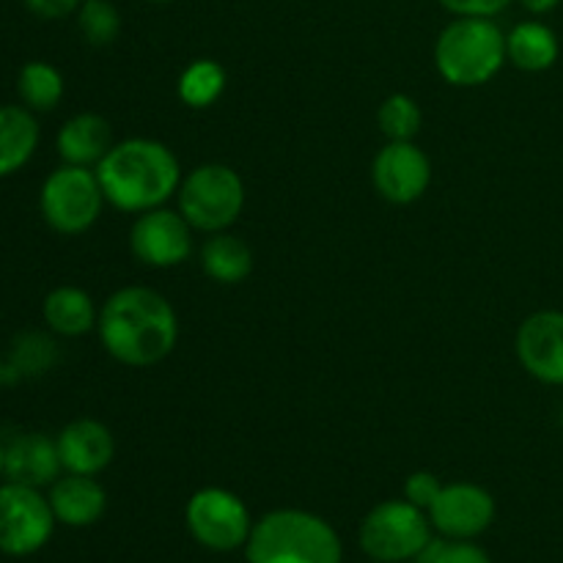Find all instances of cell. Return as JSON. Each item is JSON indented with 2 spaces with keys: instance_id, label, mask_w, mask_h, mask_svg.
<instances>
[{
  "instance_id": "1",
  "label": "cell",
  "mask_w": 563,
  "mask_h": 563,
  "mask_svg": "<svg viewBox=\"0 0 563 563\" xmlns=\"http://www.w3.org/2000/svg\"><path fill=\"white\" fill-rule=\"evenodd\" d=\"M97 330L110 357L124 366L146 368L174 352L179 339V319L174 306L159 291L146 286H126L104 302Z\"/></svg>"
},
{
  "instance_id": "2",
  "label": "cell",
  "mask_w": 563,
  "mask_h": 563,
  "mask_svg": "<svg viewBox=\"0 0 563 563\" xmlns=\"http://www.w3.org/2000/svg\"><path fill=\"white\" fill-rule=\"evenodd\" d=\"M104 201L121 212L157 209L179 190V159L165 143L152 137H132L115 143L97 165Z\"/></svg>"
},
{
  "instance_id": "3",
  "label": "cell",
  "mask_w": 563,
  "mask_h": 563,
  "mask_svg": "<svg viewBox=\"0 0 563 563\" xmlns=\"http://www.w3.org/2000/svg\"><path fill=\"white\" fill-rule=\"evenodd\" d=\"M341 559L339 533L311 511H269L247 539V563H341Z\"/></svg>"
},
{
  "instance_id": "4",
  "label": "cell",
  "mask_w": 563,
  "mask_h": 563,
  "mask_svg": "<svg viewBox=\"0 0 563 563\" xmlns=\"http://www.w3.org/2000/svg\"><path fill=\"white\" fill-rule=\"evenodd\" d=\"M506 60V36L489 16H456L434 44L438 71L445 82L460 88L484 86Z\"/></svg>"
},
{
  "instance_id": "5",
  "label": "cell",
  "mask_w": 563,
  "mask_h": 563,
  "mask_svg": "<svg viewBox=\"0 0 563 563\" xmlns=\"http://www.w3.org/2000/svg\"><path fill=\"white\" fill-rule=\"evenodd\" d=\"M245 207V181L223 163L198 165L179 185V212L198 231H225Z\"/></svg>"
},
{
  "instance_id": "6",
  "label": "cell",
  "mask_w": 563,
  "mask_h": 563,
  "mask_svg": "<svg viewBox=\"0 0 563 563\" xmlns=\"http://www.w3.org/2000/svg\"><path fill=\"white\" fill-rule=\"evenodd\" d=\"M104 192L97 170L82 165H60L44 179L38 192V209L47 225L58 234L75 236L91 229L102 214Z\"/></svg>"
},
{
  "instance_id": "7",
  "label": "cell",
  "mask_w": 563,
  "mask_h": 563,
  "mask_svg": "<svg viewBox=\"0 0 563 563\" xmlns=\"http://www.w3.org/2000/svg\"><path fill=\"white\" fill-rule=\"evenodd\" d=\"M432 539V520L410 500L374 506L361 526V548L379 563L412 561Z\"/></svg>"
},
{
  "instance_id": "8",
  "label": "cell",
  "mask_w": 563,
  "mask_h": 563,
  "mask_svg": "<svg viewBox=\"0 0 563 563\" xmlns=\"http://www.w3.org/2000/svg\"><path fill=\"white\" fill-rule=\"evenodd\" d=\"M55 522L49 498L36 487L0 484V553L11 559L38 553L53 537Z\"/></svg>"
},
{
  "instance_id": "9",
  "label": "cell",
  "mask_w": 563,
  "mask_h": 563,
  "mask_svg": "<svg viewBox=\"0 0 563 563\" xmlns=\"http://www.w3.org/2000/svg\"><path fill=\"white\" fill-rule=\"evenodd\" d=\"M185 520L192 539L218 553H231L247 544L253 531L247 506L234 493L220 487L198 489L187 504Z\"/></svg>"
},
{
  "instance_id": "10",
  "label": "cell",
  "mask_w": 563,
  "mask_h": 563,
  "mask_svg": "<svg viewBox=\"0 0 563 563\" xmlns=\"http://www.w3.org/2000/svg\"><path fill=\"white\" fill-rule=\"evenodd\" d=\"M132 253L148 267H176L185 264L192 253V225L181 212L170 209H148L141 212L130 234Z\"/></svg>"
},
{
  "instance_id": "11",
  "label": "cell",
  "mask_w": 563,
  "mask_h": 563,
  "mask_svg": "<svg viewBox=\"0 0 563 563\" xmlns=\"http://www.w3.org/2000/svg\"><path fill=\"white\" fill-rule=\"evenodd\" d=\"M372 179L385 201L405 207L429 190L432 163L412 141H388L374 157Z\"/></svg>"
},
{
  "instance_id": "12",
  "label": "cell",
  "mask_w": 563,
  "mask_h": 563,
  "mask_svg": "<svg viewBox=\"0 0 563 563\" xmlns=\"http://www.w3.org/2000/svg\"><path fill=\"white\" fill-rule=\"evenodd\" d=\"M427 515L445 539H473L493 526L495 498L478 484H449Z\"/></svg>"
},
{
  "instance_id": "13",
  "label": "cell",
  "mask_w": 563,
  "mask_h": 563,
  "mask_svg": "<svg viewBox=\"0 0 563 563\" xmlns=\"http://www.w3.org/2000/svg\"><path fill=\"white\" fill-rule=\"evenodd\" d=\"M517 357L533 379L563 385V311H537L520 324Z\"/></svg>"
},
{
  "instance_id": "14",
  "label": "cell",
  "mask_w": 563,
  "mask_h": 563,
  "mask_svg": "<svg viewBox=\"0 0 563 563\" xmlns=\"http://www.w3.org/2000/svg\"><path fill=\"white\" fill-rule=\"evenodd\" d=\"M60 454V465L66 473H80V476H97L113 462L115 443L113 434L104 423L93 418H77L66 423L55 438Z\"/></svg>"
},
{
  "instance_id": "15",
  "label": "cell",
  "mask_w": 563,
  "mask_h": 563,
  "mask_svg": "<svg viewBox=\"0 0 563 563\" xmlns=\"http://www.w3.org/2000/svg\"><path fill=\"white\" fill-rule=\"evenodd\" d=\"M58 443L42 432L16 434L5 443V482L25 484V487H53L60 478Z\"/></svg>"
},
{
  "instance_id": "16",
  "label": "cell",
  "mask_w": 563,
  "mask_h": 563,
  "mask_svg": "<svg viewBox=\"0 0 563 563\" xmlns=\"http://www.w3.org/2000/svg\"><path fill=\"white\" fill-rule=\"evenodd\" d=\"M49 506H53L55 520L64 522V526L88 528L102 520L104 509H108V495L93 476L69 473L53 484Z\"/></svg>"
},
{
  "instance_id": "17",
  "label": "cell",
  "mask_w": 563,
  "mask_h": 563,
  "mask_svg": "<svg viewBox=\"0 0 563 563\" xmlns=\"http://www.w3.org/2000/svg\"><path fill=\"white\" fill-rule=\"evenodd\" d=\"M55 148H58L60 159L66 165H91L102 163L104 154L113 148V135H110L108 119L97 113H77L66 121L55 137Z\"/></svg>"
},
{
  "instance_id": "18",
  "label": "cell",
  "mask_w": 563,
  "mask_h": 563,
  "mask_svg": "<svg viewBox=\"0 0 563 563\" xmlns=\"http://www.w3.org/2000/svg\"><path fill=\"white\" fill-rule=\"evenodd\" d=\"M38 146V121L33 110L20 104L0 108V179L31 163Z\"/></svg>"
},
{
  "instance_id": "19",
  "label": "cell",
  "mask_w": 563,
  "mask_h": 563,
  "mask_svg": "<svg viewBox=\"0 0 563 563\" xmlns=\"http://www.w3.org/2000/svg\"><path fill=\"white\" fill-rule=\"evenodd\" d=\"M42 317L53 333L66 335V339H77L97 328L99 313L93 308V300L88 291L77 289V286H58L44 297Z\"/></svg>"
},
{
  "instance_id": "20",
  "label": "cell",
  "mask_w": 563,
  "mask_h": 563,
  "mask_svg": "<svg viewBox=\"0 0 563 563\" xmlns=\"http://www.w3.org/2000/svg\"><path fill=\"white\" fill-rule=\"evenodd\" d=\"M561 55L559 36L544 22H520L506 36V58L522 71H548Z\"/></svg>"
},
{
  "instance_id": "21",
  "label": "cell",
  "mask_w": 563,
  "mask_h": 563,
  "mask_svg": "<svg viewBox=\"0 0 563 563\" xmlns=\"http://www.w3.org/2000/svg\"><path fill=\"white\" fill-rule=\"evenodd\" d=\"M201 267L214 284H242L253 273V251L245 240L218 231L201 247Z\"/></svg>"
},
{
  "instance_id": "22",
  "label": "cell",
  "mask_w": 563,
  "mask_h": 563,
  "mask_svg": "<svg viewBox=\"0 0 563 563\" xmlns=\"http://www.w3.org/2000/svg\"><path fill=\"white\" fill-rule=\"evenodd\" d=\"M16 93L33 113H47L64 99V75L47 60H27L16 77Z\"/></svg>"
},
{
  "instance_id": "23",
  "label": "cell",
  "mask_w": 563,
  "mask_h": 563,
  "mask_svg": "<svg viewBox=\"0 0 563 563\" xmlns=\"http://www.w3.org/2000/svg\"><path fill=\"white\" fill-rule=\"evenodd\" d=\"M225 91V69L218 60H192L179 77V99L190 108H209Z\"/></svg>"
},
{
  "instance_id": "24",
  "label": "cell",
  "mask_w": 563,
  "mask_h": 563,
  "mask_svg": "<svg viewBox=\"0 0 563 563\" xmlns=\"http://www.w3.org/2000/svg\"><path fill=\"white\" fill-rule=\"evenodd\" d=\"M58 352L55 344L42 333H22L14 341L11 361L5 363V383H14L16 377H36L44 374L55 363Z\"/></svg>"
},
{
  "instance_id": "25",
  "label": "cell",
  "mask_w": 563,
  "mask_h": 563,
  "mask_svg": "<svg viewBox=\"0 0 563 563\" xmlns=\"http://www.w3.org/2000/svg\"><path fill=\"white\" fill-rule=\"evenodd\" d=\"M77 25L82 38L93 47H108L121 33V14L110 0H82L77 9Z\"/></svg>"
},
{
  "instance_id": "26",
  "label": "cell",
  "mask_w": 563,
  "mask_h": 563,
  "mask_svg": "<svg viewBox=\"0 0 563 563\" xmlns=\"http://www.w3.org/2000/svg\"><path fill=\"white\" fill-rule=\"evenodd\" d=\"M377 121L388 141H412L421 132V108L407 93H390L379 104Z\"/></svg>"
},
{
  "instance_id": "27",
  "label": "cell",
  "mask_w": 563,
  "mask_h": 563,
  "mask_svg": "<svg viewBox=\"0 0 563 563\" xmlns=\"http://www.w3.org/2000/svg\"><path fill=\"white\" fill-rule=\"evenodd\" d=\"M416 563H493L471 539H429L427 548L412 559Z\"/></svg>"
},
{
  "instance_id": "28",
  "label": "cell",
  "mask_w": 563,
  "mask_h": 563,
  "mask_svg": "<svg viewBox=\"0 0 563 563\" xmlns=\"http://www.w3.org/2000/svg\"><path fill=\"white\" fill-rule=\"evenodd\" d=\"M440 489H443V484H440V478L434 476V473H427V471L412 473V476L405 482V500H410V504L418 506V509L429 511L434 500H438Z\"/></svg>"
},
{
  "instance_id": "29",
  "label": "cell",
  "mask_w": 563,
  "mask_h": 563,
  "mask_svg": "<svg viewBox=\"0 0 563 563\" xmlns=\"http://www.w3.org/2000/svg\"><path fill=\"white\" fill-rule=\"evenodd\" d=\"M509 3L511 0H440V5L456 16H495Z\"/></svg>"
},
{
  "instance_id": "30",
  "label": "cell",
  "mask_w": 563,
  "mask_h": 563,
  "mask_svg": "<svg viewBox=\"0 0 563 563\" xmlns=\"http://www.w3.org/2000/svg\"><path fill=\"white\" fill-rule=\"evenodd\" d=\"M22 3L31 14L42 16V20H60V16H69L71 11L80 9L82 0H22Z\"/></svg>"
},
{
  "instance_id": "31",
  "label": "cell",
  "mask_w": 563,
  "mask_h": 563,
  "mask_svg": "<svg viewBox=\"0 0 563 563\" xmlns=\"http://www.w3.org/2000/svg\"><path fill=\"white\" fill-rule=\"evenodd\" d=\"M520 3L526 5L531 14H548V11H553L561 0H520Z\"/></svg>"
},
{
  "instance_id": "32",
  "label": "cell",
  "mask_w": 563,
  "mask_h": 563,
  "mask_svg": "<svg viewBox=\"0 0 563 563\" xmlns=\"http://www.w3.org/2000/svg\"><path fill=\"white\" fill-rule=\"evenodd\" d=\"M3 473H5V445L0 443V478H3Z\"/></svg>"
},
{
  "instance_id": "33",
  "label": "cell",
  "mask_w": 563,
  "mask_h": 563,
  "mask_svg": "<svg viewBox=\"0 0 563 563\" xmlns=\"http://www.w3.org/2000/svg\"><path fill=\"white\" fill-rule=\"evenodd\" d=\"M5 385V363H3V357H0V388H3Z\"/></svg>"
},
{
  "instance_id": "34",
  "label": "cell",
  "mask_w": 563,
  "mask_h": 563,
  "mask_svg": "<svg viewBox=\"0 0 563 563\" xmlns=\"http://www.w3.org/2000/svg\"><path fill=\"white\" fill-rule=\"evenodd\" d=\"M148 3H174V0H148Z\"/></svg>"
}]
</instances>
